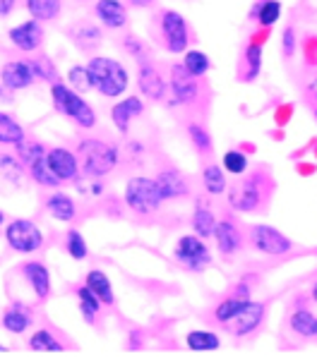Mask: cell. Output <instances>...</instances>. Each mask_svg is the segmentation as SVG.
<instances>
[{"mask_svg":"<svg viewBox=\"0 0 317 357\" xmlns=\"http://www.w3.org/2000/svg\"><path fill=\"white\" fill-rule=\"evenodd\" d=\"M91 79V89L99 91L103 98H118L128 91L130 73L120 60L108 56H94L87 63Z\"/></svg>","mask_w":317,"mask_h":357,"instance_id":"6da1fadb","label":"cell"},{"mask_svg":"<svg viewBox=\"0 0 317 357\" xmlns=\"http://www.w3.org/2000/svg\"><path fill=\"white\" fill-rule=\"evenodd\" d=\"M80 168L87 178H106L120 163V151L111 142L96 139V137H84L78 144Z\"/></svg>","mask_w":317,"mask_h":357,"instance_id":"7a4b0ae2","label":"cell"},{"mask_svg":"<svg viewBox=\"0 0 317 357\" xmlns=\"http://www.w3.org/2000/svg\"><path fill=\"white\" fill-rule=\"evenodd\" d=\"M51 101L53 108L65 115V118L75 120V125L82 130H94L96 128V111L91 108V103H87V98L75 91L68 82H51Z\"/></svg>","mask_w":317,"mask_h":357,"instance_id":"3957f363","label":"cell"},{"mask_svg":"<svg viewBox=\"0 0 317 357\" xmlns=\"http://www.w3.org/2000/svg\"><path fill=\"white\" fill-rule=\"evenodd\" d=\"M123 202L130 211L140 213V216H149L158 206L163 204L161 190H158L156 178H147V175H135L125 183Z\"/></svg>","mask_w":317,"mask_h":357,"instance_id":"277c9868","label":"cell"},{"mask_svg":"<svg viewBox=\"0 0 317 357\" xmlns=\"http://www.w3.org/2000/svg\"><path fill=\"white\" fill-rule=\"evenodd\" d=\"M5 245L17 255H36L46 245V235L31 218H13L5 223Z\"/></svg>","mask_w":317,"mask_h":357,"instance_id":"5b68a950","label":"cell"},{"mask_svg":"<svg viewBox=\"0 0 317 357\" xmlns=\"http://www.w3.org/2000/svg\"><path fill=\"white\" fill-rule=\"evenodd\" d=\"M173 259L183 268H188V271L202 273L212 264V250L207 245V240H202L200 235L185 233L180 235L176 247H173Z\"/></svg>","mask_w":317,"mask_h":357,"instance_id":"8992f818","label":"cell"},{"mask_svg":"<svg viewBox=\"0 0 317 357\" xmlns=\"http://www.w3.org/2000/svg\"><path fill=\"white\" fill-rule=\"evenodd\" d=\"M158 31L163 38V48L171 56H183L190 46V24L178 10H163L158 17Z\"/></svg>","mask_w":317,"mask_h":357,"instance_id":"52a82bcc","label":"cell"},{"mask_svg":"<svg viewBox=\"0 0 317 357\" xmlns=\"http://www.w3.org/2000/svg\"><path fill=\"white\" fill-rule=\"evenodd\" d=\"M200 96V82L183 68V63L171 65V77H168V106H190Z\"/></svg>","mask_w":317,"mask_h":357,"instance_id":"ba28073f","label":"cell"},{"mask_svg":"<svg viewBox=\"0 0 317 357\" xmlns=\"http://www.w3.org/2000/svg\"><path fill=\"white\" fill-rule=\"evenodd\" d=\"M250 245L255 252L265 257H283L293 250L291 238L281 233L274 226H267V223H258V226L250 228Z\"/></svg>","mask_w":317,"mask_h":357,"instance_id":"9c48e42d","label":"cell"},{"mask_svg":"<svg viewBox=\"0 0 317 357\" xmlns=\"http://www.w3.org/2000/svg\"><path fill=\"white\" fill-rule=\"evenodd\" d=\"M265 175L260 173H253L248 175V178L243 180V183H238L236 188L228 192V206L236 208L240 213H250L255 211L262 199H265V192H262V185H265Z\"/></svg>","mask_w":317,"mask_h":357,"instance_id":"30bf717a","label":"cell"},{"mask_svg":"<svg viewBox=\"0 0 317 357\" xmlns=\"http://www.w3.org/2000/svg\"><path fill=\"white\" fill-rule=\"evenodd\" d=\"M265 314H267V307L262 305V302L248 300L243 305V310H240L231 321L221 324V328L226 333H231L233 338H245V336H250V333H255L262 324H265Z\"/></svg>","mask_w":317,"mask_h":357,"instance_id":"8fae6325","label":"cell"},{"mask_svg":"<svg viewBox=\"0 0 317 357\" xmlns=\"http://www.w3.org/2000/svg\"><path fill=\"white\" fill-rule=\"evenodd\" d=\"M34 82H36V73H34V65H31V58L8 60L0 68V84L8 91H13V94L34 86Z\"/></svg>","mask_w":317,"mask_h":357,"instance_id":"7c38bea8","label":"cell"},{"mask_svg":"<svg viewBox=\"0 0 317 357\" xmlns=\"http://www.w3.org/2000/svg\"><path fill=\"white\" fill-rule=\"evenodd\" d=\"M8 38L10 43H13L15 48H17L20 53H27V56H31V53H36L41 48L43 43V26L39 20L29 17L24 22H20V24L10 26L8 29Z\"/></svg>","mask_w":317,"mask_h":357,"instance_id":"4fadbf2b","label":"cell"},{"mask_svg":"<svg viewBox=\"0 0 317 357\" xmlns=\"http://www.w3.org/2000/svg\"><path fill=\"white\" fill-rule=\"evenodd\" d=\"M138 89L142 96H147L154 103L166 101V96H168V82L163 79L161 73L145 58L140 60V68H138Z\"/></svg>","mask_w":317,"mask_h":357,"instance_id":"5bb4252c","label":"cell"},{"mask_svg":"<svg viewBox=\"0 0 317 357\" xmlns=\"http://www.w3.org/2000/svg\"><path fill=\"white\" fill-rule=\"evenodd\" d=\"M46 161L53 173L60 178V183H78L80 180V156L78 151H70L65 146H53L46 151Z\"/></svg>","mask_w":317,"mask_h":357,"instance_id":"9a60e30c","label":"cell"},{"mask_svg":"<svg viewBox=\"0 0 317 357\" xmlns=\"http://www.w3.org/2000/svg\"><path fill=\"white\" fill-rule=\"evenodd\" d=\"M20 273L27 281V285L31 288V293H34L36 300L43 302V300L51 298L53 283H51V271H48L46 264L39 259H29L20 266Z\"/></svg>","mask_w":317,"mask_h":357,"instance_id":"2e32d148","label":"cell"},{"mask_svg":"<svg viewBox=\"0 0 317 357\" xmlns=\"http://www.w3.org/2000/svg\"><path fill=\"white\" fill-rule=\"evenodd\" d=\"M0 326L10 333V336H22L34 326V310L24 302H13L0 312Z\"/></svg>","mask_w":317,"mask_h":357,"instance_id":"e0dca14e","label":"cell"},{"mask_svg":"<svg viewBox=\"0 0 317 357\" xmlns=\"http://www.w3.org/2000/svg\"><path fill=\"white\" fill-rule=\"evenodd\" d=\"M94 17L99 20L101 26L111 31H120L128 26V8L123 0H96L94 3Z\"/></svg>","mask_w":317,"mask_h":357,"instance_id":"ac0fdd59","label":"cell"},{"mask_svg":"<svg viewBox=\"0 0 317 357\" xmlns=\"http://www.w3.org/2000/svg\"><path fill=\"white\" fill-rule=\"evenodd\" d=\"M142 113H145V101H142L140 96H125L111 106V120L120 135H128L130 123H133L135 118H140Z\"/></svg>","mask_w":317,"mask_h":357,"instance_id":"d6986e66","label":"cell"},{"mask_svg":"<svg viewBox=\"0 0 317 357\" xmlns=\"http://www.w3.org/2000/svg\"><path fill=\"white\" fill-rule=\"evenodd\" d=\"M214 243H216V250L221 252L223 257H233L240 252V247H243V233L238 230L236 223L231 221V218H221V221H216V228H214Z\"/></svg>","mask_w":317,"mask_h":357,"instance_id":"ffe728a7","label":"cell"},{"mask_svg":"<svg viewBox=\"0 0 317 357\" xmlns=\"http://www.w3.org/2000/svg\"><path fill=\"white\" fill-rule=\"evenodd\" d=\"M43 206H46L51 218H56L58 223H73L75 218H78V202H75V197L68 195V192L53 190L51 195L46 197Z\"/></svg>","mask_w":317,"mask_h":357,"instance_id":"44dd1931","label":"cell"},{"mask_svg":"<svg viewBox=\"0 0 317 357\" xmlns=\"http://www.w3.org/2000/svg\"><path fill=\"white\" fill-rule=\"evenodd\" d=\"M156 183L158 190H161L163 202H171V199H180V197H188L190 195V183L178 168H163L161 173L156 175Z\"/></svg>","mask_w":317,"mask_h":357,"instance_id":"7402d4cb","label":"cell"},{"mask_svg":"<svg viewBox=\"0 0 317 357\" xmlns=\"http://www.w3.org/2000/svg\"><path fill=\"white\" fill-rule=\"evenodd\" d=\"M70 38H73L75 46H78L80 51H94V48L101 46L103 31H101V26L94 24V22L82 20L78 24L70 26Z\"/></svg>","mask_w":317,"mask_h":357,"instance_id":"603a6c76","label":"cell"},{"mask_svg":"<svg viewBox=\"0 0 317 357\" xmlns=\"http://www.w3.org/2000/svg\"><path fill=\"white\" fill-rule=\"evenodd\" d=\"M84 285L101 300V305H106V307L116 305L113 283H111V278H108L106 271H101V268H89V271H87V276H84Z\"/></svg>","mask_w":317,"mask_h":357,"instance_id":"cb8c5ba5","label":"cell"},{"mask_svg":"<svg viewBox=\"0 0 317 357\" xmlns=\"http://www.w3.org/2000/svg\"><path fill=\"white\" fill-rule=\"evenodd\" d=\"M283 15V5L279 0H260L250 8V20L258 22L262 29H272Z\"/></svg>","mask_w":317,"mask_h":357,"instance_id":"d4e9b609","label":"cell"},{"mask_svg":"<svg viewBox=\"0 0 317 357\" xmlns=\"http://www.w3.org/2000/svg\"><path fill=\"white\" fill-rule=\"evenodd\" d=\"M185 345L193 353H216L221 348V338L212 328H193L185 333Z\"/></svg>","mask_w":317,"mask_h":357,"instance_id":"484cf974","label":"cell"},{"mask_svg":"<svg viewBox=\"0 0 317 357\" xmlns=\"http://www.w3.org/2000/svg\"><path fill=\"white\" fill-rule=\"evenodd\" d=\"M288 328H291V333H296L300 338H315L317 317L308 307H296V310L288 314Z\"/></svg>","mask_w":317,"mask_h":357,"instance_id":"4316f807","label":"cell"},{"mask_svg":"<svg viewBox=\"0 0 317 357\" xmlns=\"http://www.w3.org/2000/svg\"><path fill=\"white\" fill-rule=\"evenodd\" d=\"M27 348L31 353H65V345L56 338V333L51 328H36L31 331L29 340H27Z\"/></svg>","mask_w":317,"mask_h":357,"instance_id":"83f0119b","label":"cell"},{"mask_svg":"<svg viewBox=\"0 0 317 357\" xmlns=\"http://www.w3.org/2000/svg\"><path fill=\"white\" fill-rule=\"evenodd\" d=\"M262 60H265V46L258 41H250L248 46L243 48V63H245V73H243V82H255L262 75Z\"/></svg>","mask_w":317,"mask_h":357,"instance_id":"f1b7e54d","label":"cell"},{"mask_svg":"<svg viewBox=\"0 0 317 357\" xmlns=\"http://www.w3.org/2000/svg\"><path fill=\"white\" fill-rule=\"evenodd\" d=\"M27 137V130L22 128V123L15 115L0 111V146H17Z\"/></svg>","mask_w":317,"mask_h":357,"instance_id":"f546056e","label":"cell"},{"mask_svg":"<svg viewBox=\"0 0 317 357\" xmlns=\"http://www.w3.org/2000/svg\"><path fill=\"white\" fill-rule=\"evenodd\" d=\"M216 221L219 218L214 216L209 206H205L202 202H198L193 211V218H190V226H193V233L200 235L202 240H209L214 235V228H216Z\"/></svg>","mask_w":317,"mask_h":357,"instance_id":"4dcf8cb0","label":"cell"},{"mask_svg":"<svg viewBox=\"0 0 317 357\" xmlns=\"http://www.w3.org/2000/svg\"><path fill=\"white\" fill-rule=\"evenodd\" d=\"M24 8L29 17L43 22H53L63 13V0H24Z\"/></svg>","mask_w":317,"mask_h":357,"instance_id":"1f68e13d","label":"cell"},{"mask_svg":"<svg viewBox=\"0 0 317 357\" xmlns=\"http://www.w3.org/2000/svg\"><path fill=\"white\" fill-rule=\"evenodd\" d=\"M202 188H205L207 195L212 197H221L223 192L228 190V180H226V170L216 163H209V166L202 168Z\"/></svg>","mask_w":317,"mask_h":357,"instance_id":"d6a6232c","label":"cell"},{"mask_svg":"<svg viewBox=\"0 0 317 357\" xmlns=\"http://www.w3.org/2000/svg\"><path fill=\"white\" fill-rule=\"evenodd\" d=\"M27 173H29L31 183L39 185V188H43V190H58L60 185H63L58 175L51 170V166H48L46 156L39 158V161H34L31 166H27Z\"/></svg>","mask_w":317,"mask_h":357,"instance_id":"836d02e7","label":"cell"},{"mask_svg":"<svg viewBox=\"0 0 317 357\" xmlns=\"http://www.w3.org/2000/svg\"><path fill=\"white\" fill-rule=\"evenodd\" d=\"M75 295H78V302H80V312H82V319L87 324H96V317H99L101 312V300L96 298L94 293H91L89 288H87L84 283L80 285V288H75Z\"/></svg>","mask_w":317,"mask_h":357,"instance_id":"e575fe53","label":"cell"},{"mask_svg":"<svg viewBox=\"0 0 317 357\" xmlns=\"http://www.w3.org/2000/svg\"><path fill=\"white\" fill-rule=\"evenodd\" d=\"M24 163L17 158V153H8V151H0V175H3L8 183L13 185H22L24 180Z\"/></svg>","mask_w":317,"mask_h":357,"instance_id":"d590c367","label":"cell"},{"mask_svg":"<svg viewBox=\"0 0 317 357\" xmlns=\"http://www.w3.org/2000/svg\"><path fill=\"white\" fill-rule=\"evenodd\" d=\"M183 68L193 77H205L212 70V58L205 51H185L183 53Z\"/></svg>","mask_w":317,"mask_h":357,"instance_id":"8d00e7d4","label":"cell"},{"mask_svg":"<svg viewBox=\"0 0 317 357\" xmlns=\"http://www.w3.org/2000/svg\"><path fill=\"white\" fill-rule=\"evenodd\" d=\"M245 302H248V300H240V298H236V295H228V298H223L214 307V312H212V319H214L219 326H221V324H226V321H231L233 317L243 310Z\"/></svg>","mask_w":317,"mask_h":357,"instance_id":"74e56055","label":"cell"},{"mask_svg":"<svg viewBox=\"0 0 317 357\" xmlns=\"http://www.w3.org/2000/svg\"><path fill=\"white\" fill-rule=\"evenodd\" d=\"M46 151L48 149L41 144L39 139H27V137L20 142L17 146H15V153H17V158H20L22 163H24V168L31 166L34 161H39V158L46 156Z\"/></svg>","mask_w":317,"mask_h":357,"instance_id":"f35d334b","label":"cell"},{"mask_svg":"<svg viewBox=\"0 0 317 357\" xmlns=\"http://www.w3.org/2000/svg\"><path fill=\"white\" fill-rule=\"evenodd\" d=\"M65 250H68V255L73 257L75 261H84L87 255H89V245H87L84 235L75 228H70L68 233H65Z\"/></svg>","mask_w":317,"mask_h":357,"instance_id":"ab89813d","label":"cell"},{"mask_svg":"<svg viewBox=\"0 0 317 357\" xmlns=\"http://www.w3.org/2000/svg\"><path fill=\"white\" fill-rule=\"evenodd\" d=\"M221 168L226 170L228 175H245V173H248V168H250V161H248V156H245L243 151L231 149V151L223 153Z\"/></svg>","mask_w":317,"mask_h":357,"instance_id":"60d3db41","label":"cell"},{"mask_svg":"<svg viewBox=\"0 0 317 357\" xmlns=\"http://www.w3.org/2000/svg\"><path fill=\"white\" fill-rule=\"evenodd\" d=\"M188 137H190L193 146H195V149H198L200 153H212V149H214V144H212V135H209V130H207L205 125L190 123V125H188Z\"/></svg>","mask_w":317,"mask_h":357,"instance_id":"b9f144b4","label":"cell"},{"mask_svg":"<svg viewBox=\"0 0 317 357\" xmlns=\"http://www.w3.org/2000/svg\"><path fill=\"white\" fill-rule=\"evenodd\" d=\"M68 84L73 86L75 91H80V94H87V91H91V79H89V70H87V63L82 65H73V68L68 70Z\"/></svg>","mask_w":317,"mask_h":357,"instance_id":"7bdbcfd3","label":"cell"},{"mask_svg":"<svg viewBox=\"0 0 317 357\" xmlns=\"http://www.w3.org/2000/svg\"><path fill=\"white\" fill-rule=\"evenodd\" d=\"M31 65H34L36 79H43V82H48V84L58 79V70H56V65H53L51 58H46V56L31 58Z\"/></svg>","mask_w":317,"mask_h":357,"instance_id":"ee69618b","label":"cell"},{"mask_svg":"<svg viewBox=\"0 0 317 357\" xmlns=\"http://www.w3.org/2000/svg\"><path fill=\"white\" fill-rule=\"evenodd\" d=\"M298 51V34L296 26H286L281 34V53L283 58H293V53Z\"/></svg>","mask_w":317,"mask_h":357,"instance_id":"f6af8a7d","label":"cell"},{"mask_svg":"<svg viewBox=\"0 0 317 357\" xmlns=\"http://www.w3.org/2000/svg\"><path fill=\"white\" fill-rule=\"evenodd\" d=\"M123 46H125V51H128L130 56H133V58H138V60H142V58L147 56V46L140 41L138 36H125Z\"/></svg>","mask_w":317,"mask_h":357,"instance_id":"bcb514c9","label":"cell"},{"mask_svg":"<svg viewBox=\"0 0 317 357\" xmlns=\"http://www.w3.org/2000/svg\"><path fill=\"white\" fill-rule=\"evenodd\" d=\"M250 293H253L250 283H248V281H238V283H236V288H233L228 295H236V298H240V300H250Z\"/></svg>","mask_w":317,"mask_h":357,"instance_id":"7dc6e473","label":"cell"},{"mask_svg":"<svg viewBox=\"0 0 317 357\" xmlns=\"http://www.w3.org/2000/svg\"><path fill=\"white\" fill-rule=\"evenodd\" d=\"M17 8V0H0V17H10Z\"/></svg>","mask_w":317,"mask_h":357,"instance_id":"c3c4849f","label":"cell"},{"mask_svg":"<svg viewBox=\"0 0 317 357\" xmlns=\"http://www.w3.org/2000/svg\"><path fill=\"white\" fill-rule=\"evenodd\" d=\"M142 348V331H133V338L128 343V350H140Z\"/></svg>","mask_w":317,"mask_h":357,"instance_id":"681fc988","label":"cell"},{"mask_svg":"<svg viewBox=\"0 0 317 357\" xmlns=\"http://www.w3.org/2000/svg\"><path fill=\"white\" fill-rule=\"evenodd\" d=\"M89 195L91 197H101L103 195V183H101V180H94V183H89Z\"/></svg>","mask_w":317,"mask_h":357,"instance_id":"f907efd6","label":"cell"},{"mask_svg":"<svg viewBox=\"0 0 317 357\" xmlns=\"http://www.w3.org/2000/svg\"><path fill=\"white\" fill-rule=\"evenodd\" d=\"M133 8H149V5H154V0H128Z\"/></svg>","mask_w":317,"mask_h":357,"instance_id":"816d5d0a","label":"cell"},{"mask_svg":"<svg viewBox=\"0 0 317 357\" xmlns=\"http://www.w3.org/2000/svg\"><path fill=\"white\" fill-rule=\"evenodd\" d=\"M308 91H310V96H313V98H315V103H317V77H313V79H310Z\"/></svg>","mask_w":317,"mask_h":357,"instance_id":"f5cc1de1","label":"cell"},{"mask_svg":"<svg viewBox=\"0 0 317 357\" xmlns=\"http://www.w3.org/2000/svg\"><path fill=\"white\" fill-rule=\"evenodd\" d=\"M310 300L317 305V278H315V283H313V288H310Z\"/></svg>","mask_w":317,"mask_h":357,"instance_id":"db71d44e","label":"cell"},{"mask_svg":"<svg viewBox=\"0 0 317 357\" xmlns=\"http://www.w3.org/2000/svg\"><path fill=\"white\" fill-rule=\"evenodd\" d=\"M10 353V348H8V345H3V343H0V355H8Z\"/></svg>","mask_w":317,"mask_h":357,"instance_id":"11a10c76","label":"cell"},{"mask_svg":"<svg viewBox=\"0 0 317 357\" xmlns=\"http://www.w3.org/2000/svg\"><path fill=\"white\" fill-rule=\"evenodd\" d=\"M5 226V213H3V208H0V228Z\"/></svg>","mask_w":317,"mask_h":357,"instance_id":"9f6ffc18","label":"cell"},{"mask_svg":"<svg viewBox=\"0 0 317 357\" xmlns=\"http://www.w3.org/2000/svg\"><path fill=\"white\" fill-rule=\"evenodd\" d=\"M313 115H315V120H317V106L313 108Z\"/></svg>","mask_w":317,"mask_h":357,"instance_id":"6f0895ef","label":"cell"},{"mask_svg":"<svg viewBox=\"0 0 317 357\" xmlns=\"http://www.w3.org/2000/svg\"><path fill=\"white\" fill-rule=\"evenodd\" d=\"M78 3H87V0H78Z\"/></svg>","mask_w":317,"mask_h":357,"instance_id":"680465c9","label":"cell"},{"mask_svg":"<svg viewBox=\"0 0 317 357\" xmlns=\"http://www.w3.org/2000/svg\"><path fill=\"white\" fill-rule=\"evenodd\" d=\"M315 338H317V331H315Z\"/></svg>","mask_w":317,"mask_h":357,"instance_id":"91938a15","label":"cell"}]
</instances>
